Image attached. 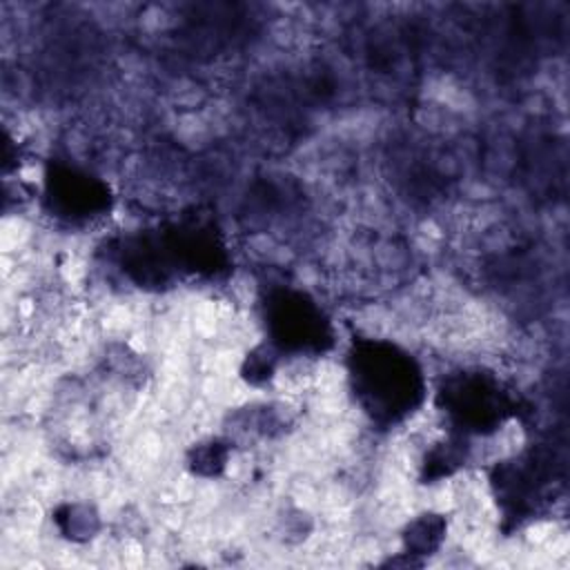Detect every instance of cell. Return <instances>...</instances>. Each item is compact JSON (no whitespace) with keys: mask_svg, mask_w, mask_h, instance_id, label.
<instances>
[{"mask_svg":"<svg viewBox=\"0 0 570 570\" xmlns=\"http://www.w3.org/2000/svg\"><path fill=\"white\" fill-rule=\"evenodd\" d=\"M347 370L356 403L379 425L401 423L423 403V372L394 343L374 338L354 341L347 354Z\"/></svg>","mask_w":570,"mask_h":570,"instance_id":"cell-1","label":"cell"},{"mask_svg":"<svg viewBox=\"0 0 570 570\" xmlns=\"http://www.w3.org/2000/svg\"><path fill=\"white\" fill-rule=\"evenodd\" d=\"M441 410L463 432H494L512 412L510 392L492 374L456 372L448 376L439 390Z\"/></svg>","mask_w":570,"mask_h":570,"instance_id":"cell-2","label":"cell"},{"mask_svg":"<svg viewBox=\"0 0 570 570\" xmlns=\"http://www.w3.org/2000/svg\"><path fill=\"white\" fill-rule=\"evenodd\" d=\"M265 323L278 350L318 354L332 345L327 316L303 292L274 289L265 301Z\"/></svg>","mask_w":570,"mask_h":570,"instance_id":"cell-3","label":"cell"},{"mask_svg":"<svg viewBox=\"0 0 570 570\" xmlns=\"http://www.w3.org/2000/svg\"><path fill=\"white\" fill-rule=\"evenodd\" d=\"M47 200L69 220L94 218L109 209V189L102 180L73 167H53L47 174Z\"/></svg>","mask_w":570,"mask_h":570,"instance_id":"cell-4","label":"cell"},{"mask_svg":"<svg viewBox=\"0 0 570 570\" xmlns=\"http://www.w3.org/2000/svg\"><path fill=\"white\" fill-rule=\"evenodd\" d=\"M441 534H443V521L432 514H425L423 519H419L410 525V534H405V537H407V546L412 550L428 552V550L436 548Z\"/></svg>","mask_w":570,"mask_h":570,"instance_id":"cell-5","label":"cell"},{"mask_svg":"<svg viewBox=\"0 0 570 570\" xmlns=\"http://www.w3.org/2000/svg\"><path fill=\"white\" fill-rule=\"evenodd\" d=\"M196 463H198V468L205 465V463H214L216 468H220L225 463V454L223 452L218 454L216 445H205L203 450L196 452Z\"/></svg>","mask_w":570,"mask_h":570,"instance_id":"cell-6","label":"cell"}]
</instances>
